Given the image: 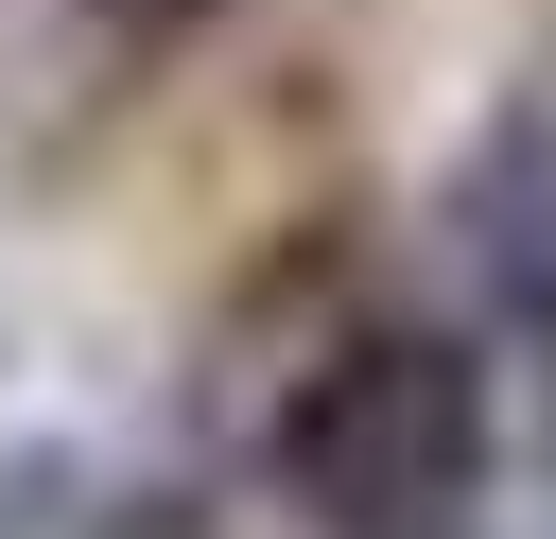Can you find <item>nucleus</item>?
<instances>
[{
    "label": "nucleus",
    "instance_id": "1",
    "mask_svg": "<svg viewBox=\"0 0 556 539\" xmlns=\"http://www.w3.org/2000/svg\"><path fill=\"white\" fill-rule=\"evenodd\" d=\"M261 452L313 539H452L486 504V365L434 313H365L278 383Z\"/></svg>",
    "mask_w": 556,
    "mask_h": 539
},
{
    "label": "nucleus",
    "instance_id": "2",
    "mask_svg": "<svg viewBox=\"0 0 556 539\" xmlns=\"http://www.w3.org/2000/svg\"><path fill=\"white\" fill-rule=\"evenodd\" d=\"M452 261H469L486 330L556 348V70H521L486 104V139L452 156Z\"/></svg>",
    "mask_w": 556,
    "mask_h": 539
},
{
    "label": "nucleus",
    "instance_id": "3",
    "mask_svg": "<svg viewBox=\"0 0 556 539\" xmlns=\"http://www.w3.org/2000/svg\"><path fill=\"white\" fill-rule=\"evenodd\" d=\"M87 539H243V522H226L208 487H122V504H104Z\"/></svg>",
    "mask_w": 556,
    "mask_h": 539
},
{
    "label": "nucleus",
    "instance_id": "4",
    "mask_svg": "<svg viewBox=\"0 0 556 539\" xmlns=\"http://www.w3.org/2000/svg\"><path fill=\"white\" fill-rule=\"evenodd\" d=\"M87 17H104V35H122V52H174V35H191V17H208V0H87Z\"/></svg>",
    "mask_w": 556,
    "mask_h": 539
}]
</instances>
